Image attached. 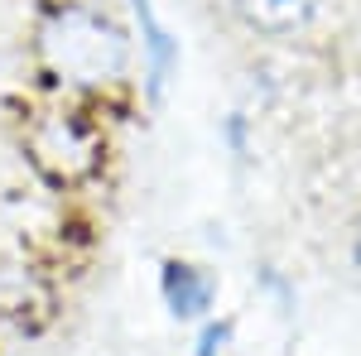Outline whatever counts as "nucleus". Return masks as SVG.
<instances>
[{
  "instance_id": "f257e3e1",
  "label": "nucleus",
  "mask_w": 361,
  "mask_h": 356,
  "mask_svg": "<svg viewBox=\"0 0 361 356\" xmlns=\"http://www.w3.org/2000/svg\"><path fill=\"white\" fill-rule=\"evenodd\" d=\"M29 73L44 97L82 102L106 116L135 106V44L126 15L106 0L34 10Z\"/></svg>"
},
{
  "instance_id": "f03ea898",
  "label": "nucleus",
  "mask_w": 361,
  "mask_h": 356,
  "mask_svg": "<svg viewBox=\"0 0 361 356\" xmlns=\"http://www.w3.org/2000/svg\"><path fill=\"white\" fill-rule=\"evenodd\" d=\"M111 121L116 116L97 106L39 92L10 121V149L44 192L73 202V197L97 192L111 173V154H116Z\"/></svg>"
},
{
  "instance_id": "7ed1b4c3",
  "label": "nucleus",
  "mask_w": 361,
  "mask_h": 356,
  "mask_svg": "<svg viewBox=\"0 0 361 356\" xmlns=\"http://www.w3.org/2000/svg\"><path fill=\"white\" fill-rule=\"evenodd\" d=\"M121 15L135 44V106L164 111L169 92L183 73V39L159 10V0H121Z\"/></svg>"
},
{
  "instance_id": "20e7f679",
  "label": "nucleus",
  "mask_w": 361,
  "mask_h": 356,
  "mask_svg": "<svg viewBox=\"0 0 361 356\" xmlns=\"http://www.w3.org/2000/svg\"><path fill=\"white\" fill-rule=\"evenodd\" d=\"M154 294H159V308L178 328H197L202 318L217 313L222 274L212 265H202V260H193V255H164L154 265Z\"/></svg>"
},
{
  "instance_id": "39448f33",
  "label": "nucleus",
  "mask_w": 361,
  "mask_h": 356,
  "mask_svg": "<svg viewBox=\"0 0 361 356\" xmlns=\"http://www.w3.org/2000/svg\"><path fill=\"white\" fill-rule=\"evenodd\" d=\"M63 197L54 192H44L34 178H29L20 159H15V149L5 145L0 149V250H29L39 246V212H49L58 207Z\"/></svg>"
},
{
  "instance_id": "423d86ee",
  "label": "nucleus",
  "mask_w": 361,
  "mask_h": 356,
  "mask_svg": "<svg viewBox=\"0 0 361 356\" xmlns=\"http://www.w3.org/2000/svg\"><path fill=\"white\" fill-rule=\"evenodd\" d=\"M333 0H231L236 25L260 39H299L328 15Z\"/></svg>"
},
{
  "instance_id": "0eeeda50",
  "label": "nucleus",
  "mask_w": 361,
  "mask_h": 356,
  "mask_svg": "<svg viewBox=\"0 0 361 356\" xmlns=\"http://www.w3.org/2000/svg\"><path fill=\"white\" fill-rule=\"evenodd\" d=\"M217 145L231 159V168H250V159H255V116L246 106H231L217 121Z\"/></svg>"
},
{
  "instance_id": "6e6552de",
  "label": "nucleus",
  "mask_w": 361,
  "mask_h": 356,
  "mask_svg": "<svg viewBox=\"0 0 361 356\" xmlns=\"http://www.w3.org/2000/svg\"><path fill=\"white\" fill-rule=\"evenodd\" d=\"M255 294L270 303L279 318H294V308H299V289H294V279L279 270V265H270V260L255 265Z\"/></svg>"
},
{
  "instance_id": "1a4fd4ad",
  "label": "nucleus",
  "mask_w": 361,
  "mask_h": 356,
  "mask_svg": "<svg viewBox=\"0 0 361 356\" xmlns=\"http://www.w3.org/2000/svg\"><path fill=\"white\" fill-rule=\"evenodd\" d=\"M236 347V323L226 313H212L193 328V356H231Z\"/></svg>"
},
{
  "instance_id": "9d476101",
  "label": "nucleus",
  "mask_w": 361,
  "mask_h": 356,
  "mask_svg": "<svg viewBox=\"0 0 361 356\" xmlns=\"http://www.w3.org/2000/svg\"><path fill=\"white\" fill-rule=\"evenodd\" d=\"M352 265L361 270V217L352 221Z\"/></svg>"
},
{
  "instance_id": "9b49d317",
  "label": "nucleus",
  "mask_w": 361,
  "mask_h": 356,
  "mask_svg": "<svg viewBox=\"0 0 361 356\" xmlns=\"http://www.w3.org/2000/svg\"><path fill=\"white\" fill-rule=\"evenodd\" d=\"M34 10H49V5H73V0H29Z\"/></svg>"
}]
</instances>
